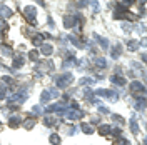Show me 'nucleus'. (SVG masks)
<instances>
[{
    "label": "nucleus",
    "mask_w": 147,
    "mask_h": 145,
    "mask_svg": "<svg viewBox=\"0 0 147 145\" xmlns=\"http://www.w3.org/2000/svg\"><path fill=\"white\" fill-rule=\"evenodd\" d=\"M0 15H2V20H3V19H9V17L12 15V10H10L9 7L2 5V7H0Z\"/></svg>",
    "instance_id": "f257e3e1"
},
{
    "label": "nucleus",
    "mask_w": 147,
    "mask_h": 145,
    "mask_svg": "<svg viewBox=\"0 0 147 145\" xmlns=\"http://www.w3.org/2000/svg\"><path fill=\"white\" fill-rule=\"evenodd\" d=\"M82 115H84V112H79V110H67V117H69V118H72V120L80 118Z\"/></svg>",
    "instance_id": "f03ea898"
},
{
    "label": "nucleus",
    "mask_w": 147,
    "mask_h": 145,
    "mask_svg": "<svg viewBox=\"0 0 147 145\" xmlns=\"http://www.w3.org/2000/svg\"><path fill=\"white\" fill-rule=\"evenodd\" d=\"M25 17L34 22V19H35V8H34V7H27L25 8Z\"/></svg>",
    "instance_id": "7ed1b4c3"
},
{
    "label": "nucleus",
    "mask_w": 147,
    "mask_h": 145,
    "mask_svg": "<svg viewBox=\"0 0 147 145\" xmlns=\"http://www.w3.org/2000/svg\"><path fill=\"white\" fill-rule=\"evenodd\" d=\"M132 92H144V87H142V83H139V82H134L132 83Z\"/></svg>",
    "instance_id": "20e7f679"
},
{
    "label": "nucleus",
    "mask_w": 147,
    "mask_h": 145,
    "mask_svg": "<svg viewBox=\"0 0 147 145\" xmlns=\"http://www.w3.org/2000/svg\"><path fill=\"white\" fill-rule=\"evenodd\" d=\"M74 23H75V19H74V17H65V20H64L65 27H74Z\"/></svg>",
    "instance_id": "39448f33"
},
{
    "label": "nucleus",
    "mask_w": 147,
    "mask_h": 145,
    "mask_svg": "<svg viewBox=\"0 0 147 145\" xmlns=\"http://www.w3.org/2000/svg\"><path fill=\"white\" fill-rule=\"evenodd\" d=\"M110 80H112V82H115V83H119V85H124V83H125L124 77H117V75H114Z\"/></svg>",
    "instance_id": "423d86ee"
},
{
    "label": "nucleus",
    "mask_w": 147,
    "mask_h": 145,
    "mask_svg": "<svg viewBox=\"0 0 147 145\" xmlns=\"http://www.w3.org/2000/svg\"><path fill=\"white\" fill-rule=\"evenodd\" d=\"M40 100H42V104H47V102L50 100V92H44L42 97H40Z\"/></svg>",
    "instance_id": "0eeeda50"
},
{
    "label": "nucleus",
    "mask_w": 147,
    "mask_h": 145,
    "mask_svg": "<svg viewBox=\"0 0 147 145\" xmlns=\"http://www.w3.org/2000/svg\"><path fill=\"white\" fill-rule=\"evenodd\" d=\"M44 122H45V125H47V127H52V125H55V117H47Z\"/></svg>",
    "instance_id": "6e6552de"
},
{
    "label": "nucleus",
    "mask_w": 147,
    "mask_h": 145,
    "mask_svg": "<svg viewBox=\"0 0 147 145\" xmlns=\"http://www.w3.org/2000/svg\"><path fill=\"white\" fill-rule=\"evenodd\" d=\"M110 117H112V120H114V122H117V123H120V125H124V118H122L120 115H115V114H112Z\"/></svg>",
    "instance_id": "1a4fd4ad"
},
{
    "label": "nucleus",
    "mask_w": 147,
    "mask_h": 145,
    "mask_svg": "<svg viewBox=\"0 0 147 145\" xmlns=\"http://www.w3.org/2000/svg\"><path fill=\"white\" fill-rule=\"evenodd\" d=\"M42 54H44V55H50V54H52V47H50V45L42 47Z\"/></svg>",
    "instance_id": "9d476101"
},
{
    "label": "nucleus",
    "mask_w": 147,
    "mask_h": 145,
    "mask_svg": "<svg viewBox=\"0 0 147 145\" xmlns=\"http://www.w3.org/2000/svg\"><path fill=\"white\" fill-rule=\"evenodd\" d=\"M82 130L85 133H92L94 132V129H92V127H89V123H82Z\"/></svg>",
    "instance_id": "9b49d317"
},
{
    "label": "nucleus",
    "mask_w": 147,
    "mask_h": 145,
    "mask_svg": "<svg viewBox=\"0 0 147 145\" xmlns=\"http://www.w3.org/2000/svg\"><path fill=\"white\" fill-rule=\"evenodd\" d=\"M22 65H23V58L22 57H17V60H13V67L19 69V67H22Z\"/></svg>",
    "instance_id": "f8f14e48"
},
{
    "label": "nucleus",
    "mask_w": 147,
    "mask_h": 145,
    "mask_svg": "<svg viewBox=\"0 0 147 145\" xmlns=\"http://www.w3.org/2000/svg\"><path fill=\"white\" fill-rule=\"evenodd\" d=\"M50 143H54V145H59V143H60L59 135H52V137H50Z\"/></svg>",
    "instance_id": "ddd939ff"
},
{
    "label": "nucleus",
    "mask_w": 147,
    "mask_h": 145,
    "mask_svg": "<svg viewBox=\"0 0 147 145\" xmlns=\"http://www.w3.org/2000/svg\"><path fill=\"white\" fill-rule=\"evenodd\" d=\"M34 123H35V120H34V118H30V120H25V123H23V125H25V129H32V127H34Z\"/></svg>",
    "instance_id": "4468645a"
},
{
    "label": "nucleus",
    "mask_w": 147,
    "mask_h": 145,
    "mask_svg": "<svg viewBox=\"0 0 147 145\" xmlns=\"http://www.w3.org/2000/svg\"><path fill=\"white\" fill-rule=\"evenodd\" d=\"M99 132L102 133V135H105V133H109V132H110V127H109V125H104V127H100Z\"/></svg>",
    "instance_id": "2eb2a0df"
},
{
    "label": "nucleus",
    "mask_w": 147,
    "mask_h": 145,
    "mask_svg": "<svg viewBox=\"0 0 147 145\" xmlns=\"http://www.w3.org/2000/svg\"><path fill=\"white\" fill-rule=\"evenodd\" d=\"M119 54H120V47H115L114 50H112V57L117 58V57H119Z\"/></svg>",
    "instance_id": "dca6fc26"
},
{
    "label": "nucleus",
    "mask_w": 147,
    "mask_h": 145,
    "mask_svg": "<svg viewBox=\"0 0 147 145\" xmlns=\"http://www.w3.org/2000/svg\"><path fill=\"white\" fill-rule=\"evenodd\" d=\"M29 57H30V60H37V57H38V52L37 50H32L29 54Z\"/></svg>",
    "instance_id": "f3484780"
},
{
    "label": "nucleus",
    "mask_w": 147,
    "mask_h": 145,
    "mask_svg": "<svg viewBox=\"0 0 147 145\" xmlns=\"http://www.w3.org/2000/svg\"><path fill=\"white\" fill-rule=\"evenodd\" d=\"M7 29H9L7 22H5V20H0V32H2V30H7Z\"/></svg>",
    "instance_id": "a211bd4d"
},
{
    "label": "nucleus",
    "mask_w": 147,
    "mask_h": 145,
    "mask_svg": "<svg viewBox=\"0 0 147 145\" xmlns=\"http://www.w3.org/2000/svg\"><path fill=\"white\" fill-rule=\"evenodd\" d=\"M115 145H129L127 140H124V139H117L115 140Z\"/></svg>",
    "instance_id": "6ab92c4d"
},
{
    "label": "nucleus",
    "mask_w": 147,
    "mask_h": 145,
    "mask_svg": "<svg viewBox=\"0 0 147 145\" xmlns=\"http://www.w3.org/2000/svg\"><path fill=\"white\" fill-rule=\"evenodd\" d=\"M135 48H137V42H129V50H135Z\"/></svg>",
    "instance_id": "aec40b11"
},
{
    "label": "nucleus",
    "mask_w": 147,
    "mask_h": 145,
    "mask_svg": "<svg viewBox=\"0 0 147 145\" xmlns=\"http://www.w3.org/2000/svg\"><path fill=\"white\" fill-rule=\"evenodd\" d=\"M95 63H97V65H100V67H105V60H104V58H95Z\"/></svg>",
    "instance_id": "412c9836"
},
{
    "label": "nucleus",
    "mask_w": 147,
    "mask_h": 145,
    "mask_svg": "<svg viewBox=\"0 0 147 145\" xmlns=\"http://www.w3.org/2000/svg\"><path fill=\"white\" fill-rule=\"evenodd\" d=\"M0 42H2V35H0Z\"/></svg>",
    "instance_id": "4be33fe9"
}]
</instances>
